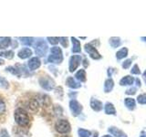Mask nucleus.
<instances>
[{"instance_id": "obj_6", "label": "nucleus", "mask_w": 146, "mask_h": 137, "mask_svg": "<svg viewBox=\"0 0 146 137\" xmlns=\"http://www.w3.org/2000/svg\"><path fill=\"white\" fill-rule=\"evenodd\" d=\"M84 49H85V51L90 55V57L92 59H102V56L98 52V50L96 49L95 47H93L92 45L90 43H88L84 46Z\"/></svg>"}, {"instance_id": "obj_42", "label": "nucleus", "mask_w": 146, "mask_h": 137, "mask_svg": "<svg viewBox=\"0 0 146 137\" xmlns=\"http://www.w3.org/2000/svg\"><path fill=\"white\" fill-rule=\"evenodd\" d=\"M61 137H70V136H68V135H62Z\"/></svg>"}, {"instance_id": "obj_26", "label": "nucleus", "mask_w": 146, "mask_h": 137, "mask_svg": "<svg viewBox=\"0 0 146 137\" xmlns=\"http://www.w3.org/2000/svg\"><path fill=\"white\" fill-rule=\"evenodd\" d=\"M0 86L3 87V88H5V89H7L8 87H9L8 81L6 79H5L4 77H0Z\"/></svg>"}, {"instance_id": "obj_37", "label": "nucleus", "mask_w": 146, "mask_h": 137, "mask_svg": "<svg viewBox=\"0 0 146 137\" xmlns=\"http://www.w3.org/2000/svg\"><path fill=\"white\" fill-rule=\"evenodd\" d=\"M135 81H136V83H137L136 85L138 86V87H141V80H140L139 79H136Z\"/></svg>"}, {"instance_id": "obj_40", "label": "nucleus", "mask_w": 146, "mask_h": 137, "mask_svg": "<svg viewBox=\"0 0 146 137\" xmlns=\"http://www.w3.org/2000/svg\"><path fill=\"white\" fill-rule=\"evenodd\" d=\"M4 63H5V61H3V59H0V65H3Z\"/></svg>"}, {"instance_id": "obj_41", "label": "nucleus", "mask_w": 146, "mask_h": 137, "mask_svg": "<svg viewBox=\"0 0 146 137\" xmlns=\"http://www.w3.org/2000/svg\"><path fill=\"white\" fill-rule=\"evenodd\" d=\"M102 137H111V135H103Z\"/></svg>"}, {"instance_id": "obj_16", "label": "nucleus", "mask_w": 146, "mask_h": 137, "mask_svg": "<svg viewBox=\"0 0 146 137\" xmlns=\"http://www.w3.org/2000/svg\"><path fill=\"white\" fill-rule=\"evenodd\" d=\"M114 87V81L112 79H108L105 80V83H104V91L105 92H110V91H111L112 89Z\"/></svg>"}, {"instance_id": "obj_11", "label": "nucleus", "mask_w": 146, "mask_h": 137, "mask_svg": "<svg viewBox=\"0 0 146 137\" xmlns=\"http://www.w3.org/2000/svg\"><path fill=\"white\" fill-rule=\"evenodd\" d=\"M32 55V51H31V49H29V48H24V49H20L19 51H18L17 53V56L18 58H20L22 59H27V58H29L30 56Z\"/></svg>"}, {"instance_id": "obj_29", "label": "nucleus", "mask_w": 146, "mask_h": 137, "mask_svg": "<svg viewBox=\"0 0 146 137\" xmlns=\"http://www.w3.org/2000/svg\"><path fill=\"white\" fill-rule=\"evenodd\" d=\"M48 40L50 44L52 45H57L59 42V38H56V37H48Z\"/></svg>"}, {"instance_id": "obj_12", "label": "nucleus", "mask_w": 146, "mask_h": 137, "mask_svg": "<svg viewBox=\"0 0 146 137\" xmlns=\"http://www.w3.org/2000/svg\"><path fill=\"white\" fill-rule=\"evenodd\" d=\"M66 84L68 87H70L71 89H79L80 88V82H77L72 77H68L67 80H66Z\"/></svg>"}, {"instance_id": "obj_1", "label": "nucleus", "mask_w": 146, "mask_h": 137, "mask_svg": "<svg viewBox=\"0 0 146 137\" xmlns=\"http://www.w3.org/2000/svg\"><path fill=\"white\" fill-rule=\"evenodd\" d=\"M15 121L19 126L25 127L29 123V113L27 112L26 110H24L23 108H17L15 111Z\"/></svg>"}, {"instance_id": "obj_30", "label": "nucleus", "mask_w": 146, "mask_h": 137, "mask_svg": "<svg viewBox=\"0 0 146 137\" xmlns=\"http://www.w3.org/2000/svg\"><path fill=\"white\" fill-rule=\"evenodd\" d=\"M131 74H136V75L141 74V70H140V68H139V67H138V65H137V64H135V65L131 68Z\"/></svg>"}, {"instance_id": "obj_19", "label": "nucleus", "mask_w": 146, "mask_h": 137, "mask_svg": "<svg viewBox=\"0 0 146 137\" xmlns=\"http://www.w3.org/2000/svg\"><path fill=\"white\" fill-rule=\"evenodd\" d=\"M124 103L126 105V107L129 110H131V111L134 110V108H135V100H134V99H132V98H126L125 100H124Z\"/></svg>"}, {"instance_id": "obj_38", "label": "nucleus", "mask_w": 146, "mask_h": 137, "mask_svg": "<svg viewBox=\"0 0 146 137\" xmlns=\"http://www.w3.org/2000/svg\"><path fill=\"white\" fill-rule=\"evenodd\" d=\"M88 62H89V61H87V59H84V61H83V65H84L85 67H87V66H88V65H89V63H88Z\"/></svg>"}, {"instance_id": "obj_32", "label": "nucleus", "mask_w": 146, "mask_h": 137, "mask_svg": "<svg viewBox=\"0 0 146 137\" xmlns=\"http://www.w3.org/2000/svg\"><path fill=\"white\" fill-rule=\"evenodd\" d=\"M59 39H60V43L63 46V48H67L68 46V38H59Z\"/></svg>"}, {"instance_id": "obj_4", "label": "nucleus", "mask_w": 146, "mask_h": 137, "mask_svg": "<svg viewBox=\"0 0 146 137\" xmlns=\"http://www.w3.org/2000/svg\"><path fill=\"white\" fill-rule=\"evenodd\" d=\"M48 50L47 42L44 39H39L35 44V52L38 57H44Z\"/></svg>"}, {"instance_id": "obj_33", "label": "nucleus", "mask_w": 146, "mask_h": 137, "mask_svg": "<svg viewBox=\"0 0 146 137\" xmlns=\"http://www.w3.org/2000/svg\"><path fill=\"white\" fill-rule=\"evenodd\" d=\"M136 90H137V89L135 88V87H131V88L128 89L126 90V94H128V95H133V94L136 93Z\"/></svg>"}, {"instance_id": "obj_22", "label": "nucleus", "mask_w": 146, "mask_h": 137, "mask_svg": "<svg viewBox=\"0 0 146 137\" xmlns=\"http://www.w3.org/2000/svg\"><path fill=\"white\" fill-rule=\"evenodd\" d=\"M127 55H128V49L122 48L116 53V58H117V59H124L125 57H127Z\"/></svg>"}, {"instance_id": "obj_21", "label": "nucleus", "mask_w": 146, "mask_h": 137, "mask_svg": "<svg viewBox=\"0 0 146 137\" xmlns=\"http://www.w3.org/2000/svg\"><path fill=\"white\" fill-rule=\"evenodd\" d=\"M11 43V39L7 37V38H3L2 40L0 41V49H6Z\"/></svg>"}, {"instance_id": "obj_39", "label": "nucleus", "mask_w": 146, "mask_h": 137, "mask_svg": "<svg viewBox=\"0 0 146 137\" xmlns=\"http://www.w3.org/2000/svg\"><path fill=\"white\" fill-rule=\"evenodd\" d=\"M143 80H144L145 83H146V70H145V71L143 72Z\"/></svg>"}, {"instance_id": "obj_43", "label": "nucleus", "mask_w": 146, "mask_h": 137, "mask_svg": "<svg viewBox=\"0 0 146 137\" xmlns=\"http://www.w3.org/2000/svg\"><path fill=\"white\" fill-rule=\"evenodd\" d=\"M141 137H146V135H144V134H143V135H141Z\"/></svg>"}, {"instance_id": "obj_27", "label": "nucleus", "mask_w": 146, "mask_h": 137, "mask_svg": "<svg viewBox=\"0 0 146 137\" xmlns=\"http://www.w3.org/2000/svg\"><path fill=\"white\" fill-rule=\"evenodd\" d=\"M6 103H5L4 100L0 98V115H2V114H4L5 112H6Z\"/></svg>"}, {"instance_id": "obj_28", "label": "nucleus", "mask_w": 146, "mask_h": 137, "mask_svg": "<svg viewBox=\"0 0 146 137\" xmlns=\"http://www.w3.org/2000/svg\"><path fill=\"white\" fill-rule=\"evenodd\" d=\"M137 102L140 104H146V94H141L137 97Z\"/></svg>"}, {"instance_id": "obj_35", "label": "nucleus", "mask_w": 146, "mask_h": 137, "mask_svg": "<svg viewBox=\"0 0 146 137\" xmlns=\"http://www.w3.org/2000/svg\"><path fill=\"white\" fill-rule=\"evenodd\" d=\"M0 137H10L8 134V132L6 129H1L0 130Z\"/></svg>"}, {"instance_id": "obj_5", "label": "nucleus", "mask_w": 146, "mask_h": 137, "mask_svg": "<svg viewBox=\"0 0 146 137\" xmlns=\"http://www.w3.org/2000/svg\"><path fill=\"white\" fill-rule=\"evenodd\" d=\"M39 84L46 90H51L55 87V81L50 77L44 76L39 79Z\"/></svg>"}, {"instance_id": "obj_17", "label": "nucleus", "mask_w": 146, "mask_h": 137, "mask_svg": "<svg viewBox=\"0 0 146 137\" xmlns=\"http://www.w3.org/2000/svg\"><path fill=\"white\" fill-rule=\"evenodd\" d=\"M105 112H106V114L115 115V114H116V110H115V108H114L112 103L107 102L106 104H105Z\"/></svg>"}, {"instance_id": "obj_34", "label": "nucleus", "mask_w": 146, "mask_h": 137, "mask_svg": "<svg viewBox=\"0 0 146 137\" xmlns=\"http://www.w3.org/2000/svg\"><path fill=\"white\" fill-rule=\"evenodd\" d=\"M131 59H126V61L122 63V68H128L130 66H131Z\"/></svg>"}, {"instance_id": "obj_14", "label": "nucleus", "mask_w": 146, "mask_h": 137, "mask_svg": "<svg viewBox=\"0 0 146 137\" xmlns=\"http://www.w3.org/2000/svg\"><path fill=\"white\" fill-rule=\"evenodd\" d=\"M134 78L131 76H125L120 80V84L121 86H127V85H132L134 82Z\"/></svg>"}, {"instance_id": "obj_24", "label": "nucleus", "mask_w": 146, "mask_h": 137, "mask_svg": "<svg viewBox=\"0 0 146 137\" xmlns=\"http://www.w3.org/2000/svg\"><path fill=\"white\" fill-rule=\"evenodd\" d=\"M20 42L24 46H31L33 44L34 39L33 38H20Z\"/></svg>"}, {"instance_id": "obj_18", "label": "nucleus", "mask_w": 146, "mask_h": 137, "mask_svg": "<svg viewBox=\"0 0 146 137\" xmlns=\"http://www.w3.org/2000/svg\"><path fill=\"white\" fill-rule=\"evenodd\" d=\"M75 78L79 81H81V82L86 81V71H85V70H80L75 74Z\"/></svg>"}, {"instance_id": "obj_2", "label": "nucleus", "mask_w": 146, "mask_h": 137, "mask_svg": "<svg viewBox=\"0 0 146 137\" xmlns=\"http://www.w3.org/2000/svg\"><path fill=\"white\" fill-rule=\"evenodd\" d=\"M48 61L50 63H57V64H60L63 61V54L60 48L55 47L51 48L50 49V55L48 58Z\"/></svg>"}, {"instance_id": "obj_31", "label": "nucleus", "mask_w": 146, "mask_h": 137, "mask_svg": "<svg viewBox=\"0 0 146 137\" xmlns=\"http://www.w3.org/2000/svg\"><path fill=\"white\" fill-rule=\"evenodd\" d=\"M7 70L9 72H11L12 74H14V75H18V76L20 75L19 70H17V68H13V67H8V68H7Z\"/></svg>"}, {"instance_id": "obj_7", "label": "nucleus", "mask_w": 146, "mask_h": 137, "mask_svg": "<svg viewBox=\"0 0 146 137\" xmlns=\"http://www.w3.org/2000/svg\"><path fill=\"white\" fill-rule=\"evenodd\" d=\"M81 61V57L80 55H73L70 59V63H68V70L70 72H74L77 68L80 66Z\"/></svg>"}, {"instance_id": "obj_25", "label": "nucleus", "mask_w": 146, "mask_h": 137, "mask_svg": "<svg viewBox=\"0 0 146 137\" xmlns=\"http://www.w3.org/2000/svg\"><path fill=\"white\" fill-rule=\"evenodd\" d=\"M78 134H79L80 137H90L91 135V132L88 130H85V129H79L78 131Z\"/></svg>"}, {"instance_id": "obj_20", "label": "nucleus", "mask_w": 146, "mask_h": 137, "mask_svg": "<svg viewBox=\"0 0 146 137\" xmlns=\"http://www.w3.org/2000/svg\"><path fill=\"white\" fill-rule=\"evenodd\" d=\"M109 42H110V45H111L112 48H118L121 43V39L117 38V37H112V38H111L109 40Z\"/></svg>"}, {"instance_id": "obj_13", "label": "nucleus", "mask_w": 146, "mask_h": 137, "mask_svg": "<svg viewBox=\"0 0 146 137\" xmlns=\"http://www.w3.org/2000/svg\"><path fill=\"white\" fill-rule=\"evenodd\" d=\"M71 42H72V52L73 53H80V50H81L80 41L72 37V38H71Z\"/></svg>"}, {"instance_id": "obj_36", "label": "nucleus", "mask_w": 146, "mask_h": 137, "mask_svg": "<svg viewBox=\"0 0 146 137\" xmlns=\"http://www.w3.org/2000/svg\"><path fill=\"white\" fill-rule=\"evenodd\" d=\"M12 43H13V46H12V48H17V40H12Z\"/></svg>"}, {"instance_id": "obj_10", "label": "nucleus", "mask_w": 146, "mask_h": 137, "mask_svg": "<svg viewBox=\"0 0 146 137\" xmlns=\"http://www.w3.org/2000/svg\"><path fill=\"white\" fill-rule=\"evenodd\" d=\"M90 107L95 112H100L103 108V105L100 100H98L96 99H91L90 100Z\"/></svg>"}, {"instance_id": "obj_23", "label": "nucleus", "mask_w": 146, "mask_h": 137, "mask_svg": "<svg viewBox=\"0 0 146 137\" xmlns=\"http://www.w3.org/2000/svg\"><path fill=\"white\" fill-rule=\"evenodd\" d=\"M0 57L6 58L8 59H11L14 58V52L12 50H6V51H0Z\"/></svg>"}, {"instance_id": "obj_8", "label": "nucleus", "mask_w": 146, "mask_h": 137, "mask_svg": "<svg viewBox=\"0 0 146 137\" xmlns=\"http://www.w3.org/2000/svg\"><path fill=\"white\" fill-rule=\"evenodd\" d=\"M70 109L73 116H78L80 115L82 111V106L76 100H71L70 102Z\"/></svg>"}, {"instance_id": "obj_3", "label": "nucleus", "mask_w": 146, "mask_h": 137, "mask_svg": "<svg viewBox=\"0 0 146 137\" xmlns=\"http://www.w3.org/2000/svg\"><path fill=\"white\" fill-rule=\"evenodd\" d=\"M55 129L58 132V134H68L71 131L70 123L68 122L65 119H60L58 120L56 124H55Z\"/></svg>"}, {"instance_id": "obj_15", "label": "nucleus", "mask_w": 146, "mask_h": 137, "mask_svg": "<svg viewBox=\"0 0 146 137\" xmlns=\"http://www.w3.org/2000/svg\"><path fill=\"white\" fill-rule=\"evenodd\" d=\"M108 131H109L110 134H111L115 137H123V136H125L124 132H123L121 130L118 129V128H116V127H110Z\"/></svg>"}, {"instance_id": "obj_9", "label": "nucleus", "mask_w": 146, "mask_h": 137, "mask_svg": "<svg viewBox=\"0 0 146 137\" xmlns=\"http://www.w3.org/2000/svg\"><path fill=\"white\" fill-rule=\"evenodd\" d=\"M41 65V61L38 58L34 57L31 58L29 61V68H30L31 70H35L36 68H38Z\"/></svg>"}]
</instances>
